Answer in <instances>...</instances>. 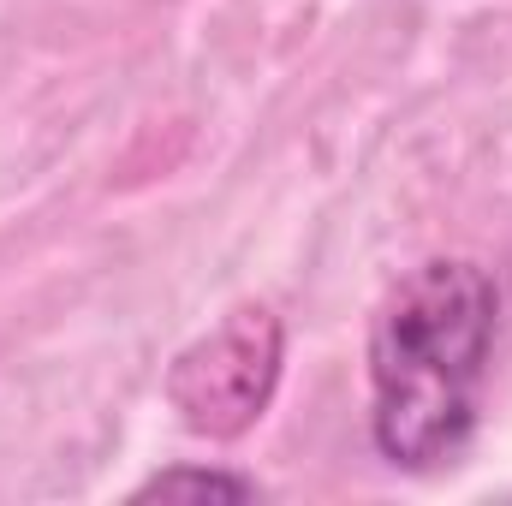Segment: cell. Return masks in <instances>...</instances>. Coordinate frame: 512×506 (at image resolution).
Instances as JSON below:
<instances>
[{
    "label": "cell",
    "mask_w": 512,
    "mask_h": 506,
    "mask_svg": "<svg viewBox=\"0 0 512 506\" xmlns=\"http://www.w3.org/2000/svg\"><path fill=\"white\" fill-rule=\"evenodd\" d=\"M495 280L465 256L417 262L370 322V435L399 471H441L477 435Z\"/></svg>",
    "instance_id": "1"
},
{
    "label": "cell",
    "mask_w": 512,
    "mask_h": 506,
    "mask_svg": "<svg viewBox=\"0 0 512 506\" xmlns=\"http://www.w3.org/2000/svg\"><path fill=\"white\" fill-rule=\"evenodd\" d=\"M280 358H286L280 322L262 304H245L173 358L167 399L191 435L233 441L268 411L280 387Z\"/></svg>",
    "instance_id": "2"
},
{
    "label": "cell",
    "mask_w": 512,
    "mask_h": 506,
    "mask_svg": "<svg viewBox=\"0 0 512 506\" xmlns=\"http://www.w3.org/2000/svg\"><path fill=\"white\" fill-rule=\"evenodd\" d=\"M256 477L239 471H203V465H179V471H155L137 501H256Z\"/></svg>",
    "instance_id": "3"
}]
</instances>
